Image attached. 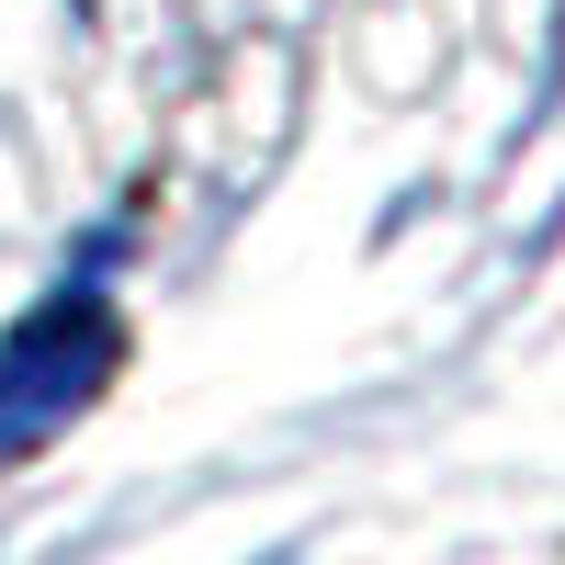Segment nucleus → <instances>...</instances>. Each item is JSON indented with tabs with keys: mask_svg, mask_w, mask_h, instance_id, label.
<instances>
[{
	"mask_svg": "<svg viewBox=\"0 0 565 565\" xmlns=\"http://www.w3.org/2000/svg\"><path fill=\"white\" fill-rule=\"evenodd\" d=\"M125 351V328L103 306V282H57L12 340H0V452H34L45 430H68V418L103 396V373Z\"/></svg>",
	"mask_w": 565,
	"mask_h": 565,
	"instance_id": "1",
	"label": "nucleus"
}]
</instances>
